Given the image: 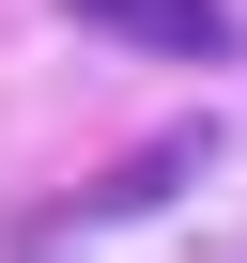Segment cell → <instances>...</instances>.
<instances>
[{
  "instance_id": "obj_1",
  "label": "cell",
  "mask_w": 247,
  "mask_h": 263,
  "mask_svg": "<svg viewBox=\"0 0 247 263\" xmlns=\"http://www.w3.org/2000/svg\"><path fill=\"white\" fill-rule=\"evenodd\" d=\"M201 171H216V124H170V140H155V155H123V171H108L93 201L31 217V232H16V263H62V248H93V232H123V217H170V201H186Z\"/></svg>"
},
{
  "instance_id": "obj_2",
  "label": "cell",
  "mask_w": 247,
  "mask_h": 263,
  "mask_svg": "<svg viewBox=\"0 0 247 263\" xmlns=\"http://www.w3.org/2000/svg\"><path fill=\"white\" fill-rule=\"evenodd\" d=\"M77 31H108V47H155V62H216L232 47V0H62Z\"/></svg>"
}]
</instances>
